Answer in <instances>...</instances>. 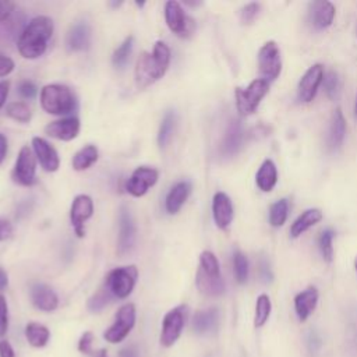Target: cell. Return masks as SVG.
<instances>
[{
  "mask_svg": "<svg viewBox=\"0 0 357 357\" xmlns=\"http://www.w3.org/2000/svg\"><path fill=\"white\" fill-rule=\"evenodd\" d=\"M54 24L52 18L46 15H38L32 18L18 38L17 49L20 54L29 60L40 57L47 49V42L52 38Z\"/></svg>",
  "mask_w": 357,
  "mask_h": 357,
  "instance_id": "obj_1",
  "label": "cell"
},
{
  "mask_svg": "<svg viewBox=\"0 0 357 357\" xmlns=\"http://www.w3.org/2000/svg\"><path fill=\"white\" fill-rule=\"evenodd\" d=\"M170 64V49L169 46L158 40L153 45L152 52H142L135 64V84L139 89H144L158 79H160Z\"/></svg>",
  "mask_w": 357,
  "mask_h": 357,
  "instance_id": "obj_2",
  "label": "cell"
},
{
  "mask_svg": "<svg viewBox=\"0 0 357 357\" xmlns=\"http://www.w3.org/2000/svg\"><path fill=\"white\" fill-rule=\"evenodd\" d=\"M42 109L49 114L67 116L77 109L74 92L61 84H49L40 89L39 95Z\"/></svg>",
  "mask_w": 357,
  "mask_h": 357,
  "instance_id": "obj_3",
  "label": "cell"
},
{
  "mask_svg": "<svg viewBox=\"0 0 357 357\" xmlns=\"http://www.w3.org/2000/svg\"><path fill=\"white\" fill-rule=\"evenodd\" d=\"M138 279V269L135 265L119 266L112 269L102 286L112 294L113 298L123 300L131 294Z\"/></svg>",
  "mask_w": 357,
  "mask_h": 357,
  "instance_id": "obj_4",
  "label": "cell"
},
{
  "mask_svg": "<svg viewBox=\"0 0 357 357\" xmlns=\"http://www.w3.org/2000/svg\"><path fill=\"white\" fill-rule=\"evenodd\" d=\"M269 92V82L264 78H255L245 88L237 86L234 91L236 107L241 116L252 114L265 95Z\"/></svg>",
  "mask_w": 357,
  "mask_h": 357,
  "instance_id": "obj_5",
  "label": "cell"
},
{
  "mask_svg": "<svg viewBox=\"0 0 357 357\" xmlns=\"http://www.w3.org/2000/svg\"><path fill=\"white\" fill-rule=\"evenodd\" d=\"M135 318H137L135 305L132 303L123 304L117 310L113 324L103 332V339L112 344H117L123 342L132 331L135 325Z\"/></svg>",
  "mask_w": 357,
  "mask_h": 357,
  "instance_id": "obj_6",
  "label": "cell"
},
{
  "mask_svg": "<svg viewBox=\"0 0 357 357\" xmlns=\"http://www.w3.org/2000/svg\"><path fill=\"white\" fill-rule=\"evenodd\" d=\"M187 314L188 308L185 304H180L165 314L159 336V342L163 347H172L178 340L187 321Z\"/></svg>",
  "mask_w": 357,
  "mask_h": 357,
  "instance_id": "obj_7",
  "label": "cell"
},
{
  "mask_svg": "<svg viewBox=\"0 0 357 357\" xmlns=\"http://www.w3.org/2000/svg\"><path fill=\"white\" fill-rule=\"evenodd\" d=\"M165 20L169 29L178 38L187 39L195 31V21L184 11L180 3L167 1L165 4Z\"/></svg>",
  "mask_w": 357,
  "mask_h": 357,
  "instance_id": "obj_8",
  "label": "cell"
},
{
  "mask_svg": "<svg viewBox=\"0 0 357 357\" xmlns=\"http://www.w3.org/2000/svg\"><path fill=\"white\" fill-rule=\"evenodd\" d=\"M258 67L264 79L275 81L282 71L280 49L275 40L265 42L258 50Z\"/></svg>",
  "mask_w": 357,
  "mask_h": 357,
  "instance_id": "obj_9",
  "label": "cell"
},
{
  "mask_svg": "<svg viewBox=\"0 0 357 357\" xmlns=\"http://www.w3.org/2000/svg\"><path fill=\"white\" fill-rule=\"evenodd\" d=\"M13 178L20 185L25 187H29L36 181V156L28 145H24L18 152Z\"/></svg>",
  "mask_w": 357,
  "mask_h": 357,
  "instance_id": "obj_10",
  "label": "cell"
},
{
  "mask_svg": "<svg viewBox=\"0 0 357 357\" xmlns=\"http://www.w3.org/2000/svg\"><path fill=\"white\" fill-rule=\"evenodd\" d=\"M137 238L135 220L126 205L120 206L119 213V237H117V254L126 255L131 251Z\"/></svg>",
  "mask_w": 357,
  "mask_h": 357,
  "instance_id": "obj_11",
  "label": "cell"
},
{
  "mask_svg": "<svg viewBox=\"0 0 357 357\" xmlns=\"http://www.w3.org/2000/svg\"><path fill=\"white\" fill-rule=\"evenodd\" d=\"M159 173L155 167L149 166H138L130 176L126 183V190L132 197H142L148 192L151 187H153L158 181Z\"/></svg>",
  "mask_w": 357,
  "mask_h": 357,
  "instance_id": "obj_12",
  "label": "cell"
},
{
  "mask_svg": "<svg viewBox=\"0 0 357 357\" xmlns=\"http://www.w3.org/2000/svg\"><path fill=\"white\" fill-rule=\"evenodd\" d=\"M324 75L325 73L322 64L317 63L308 67V70L303 74L297 85V96L301 102L310 103L315 98L318 88L324 81Z\"/></svg>",
  "mask_w": 357,
  "mask_h": 357,
  "instance_id": "obj_13",
  "label": "cell"
},
{
  "mask_svg": "<svg viewBox=\"0 0 357 357\" xmlns=\"http://www.w3.org/2000/svg\"><path fill=\"white\" fill-rule=\"evenodd\" d=\"M93 215V201L86 194H79L73 199L70 209L71 226L78 237L85 236V222Z\"/></svg>",
  "mask_w": 357,
  "mask_h": 357,
  "instance_id": "obj_14",
  "label": "cell"
},
{
  "mask_svg": "<svg viewBox=\"0 0 357 357\" xmlns=\"http://www.w3.org/2000/svg\"><path fill=\"white\" fill-rule=\"evenodd\" d=\"M244 139V131L241 121L237 119H231L226 127L225 135L222 138L219 152L223 158H233L238 153V151L243 146Z\"/></svg>",
  "mask_w": 357,
  "mask_h": 357,
  "instance_id": "obj_15",
  "label": "cell"
},
{
  "mask_svg": "<svg viewBox=\"0 0 357 357\" xmlns=\"http://www.w3.org/2000/svg\"><path fill=\"white\" fill-rule=\"evenodd\" d=\"M212 215H213V220H215L216 226L222 230H226L230 226V223L233 222L234 208H233L231 199L229 198V195L226 192L218 191L213 195Z\"/></svg>",
  "mask_w": 357,
  "mask_h": 357,
  "instance_id": "obj_16",
  "label": "cell"
},
{
  "mask_svg": "<svg viewBox=\"0 0 357 357\" xmlns=\"http://www.w3.org/2000/svg\"><path fill=\"white\" fill-rule=\"evenodd\" d=\"M32 151L39 160V165L46 172H56L60 166V158L57 151L43 138L33 137L32 138Z\"/></svg>",
  "mask_w": 357,
  "mask_h": 357,
  "instance_id": "obj_17",
  "label": "cell"
},
{
  "mask_svg": "<svg viewBox=\"0 0 357 357\" xmlns=\"http://www.w3.org/2000/svg\"><path fill=\"white\" fill-rule=\"evenodd\" d=\"M45 132L60 141H71L79 132V120L77 117H64L60 120L50 121L45 127Z\"/></svg>",
  "mask_w": 357,
  "mask_h": 357,
  "instance_id": "obj_18",
  "label": "cell"
},
{
  "mask_svg": "<svg viewBox=\"0 0 357 357\" xmlns=\"http://www.w3.org/2000/svg\"><path fill=\"white\" fill-rule=\"evenodd\" d=\"M335 6L328 0H318L310 3L308 17L310 22L317 29H325L332 25L335 18Z\"/></svg>",
  "mask_w": 357,
  "mask_h": 357,
  "instance_id": "obj_19",
  "label": "cell"
},
{
  "mask_svg": "<svg viewBox=\"0 0 357 357\" xmlns=\"http://www.w3.org/2000/svg\"><path fill=\"white\" fill-rule=\"evenodd\" d=\"M31 301L35 305V308L45 312H52L59 307V297L56 291L45 283L32 284Z\"/></svg>",
  "mask_w": 357,
  "mask_h": 357,
  "instance_id": "obj_20",
  "label": "cell"
},
{
  "mask_svg": "<svg viewBox=\"0 0 357 357\" xmlns=\"http://www.w3.org/2000/svg\"><path fill=\"white\" fill-rule=\"evenodd\" d=\"M66 45L70 52L86 50L91 46V26L88 25V22H75L67 33Z\"/></svg>",
  "mask_w": 357,
  "mask_h": 357,
  "instance_id": "obj_21",
  "label": "cell"
},
{
  "mask_svg": "<svg viewBox=\"0 0 357 357\" xmlns=\"http://www.w3.org/2000/svg\"><path fill=\"white\" fill-rule=\"evenodd\" d=\"M195 286L204 296L208 297H219L225 293V280L222 275H209L198 268L195 273Z\"/></svg>",
  "mask_w": 357,
  "mask_h": 357,
  "instance_id": "obj_22",
  "label": "cell"
},
{
  "mask_svg": "<svg viewBox=\"0 0 357 357\" xmlns=\"http://www.w3.org/2000/svg\"><path fill=\"white\" fill-rule=\"evenodd\" d=\"M318 297H319V293H318L317 287H314V286H308L307 289H304L296 294L294 311H296L297 318L301 322H304L314 312V310L318 304Z\"/></svg>",
  "mask_w": 357,
  "mask_h": 357,
  "instance_id": "obj_23",
  "label": "cell"
},
{
  "mask_svg": "<svg viewBox=\"0 0 357 357\" xmlns=\"http://www.w3.org/2000/svg\"><path fill=\"white\" fill-rule=\"evenodd\" d=\"M191 194V183L187 180L176 183L167 192L166 199H165V208L167 213L174 215L177 213L181 206L185 204L187 198Z\"/></svg>",
  "mask_w": 357,
  "mask_h": 357,
  "instance_id": "obj_24",
  "label": "cell"
},
{
  "mask_svg": "<svg viewBox=\"0 0 357 357\" xmlns=\"http://www.w3.org/2000/svg\"><path fill=\"white\" fill-rule=\"evenodd\" d=\"M218 324H219V310L215 307L197 311L191 321L194 332L199 335L215 331L218 328Z\"/></svg>",
  "mask_w": 357,
  "mask_h": 357,
  "instance_id": "obj_25",
  "label": "cell"
},
{
  "mask_svg": "<svg viewBox=\"0 0 357 357\" xmlns=\"http://www.w3.org/2000/svg\"><path fill=\"white\" fill-rule=\"evenodd\" d=\"M346 135V119L340 107H336L331 116L329 130H328V146L331 149H337Z\"/></svg>",
  "mask_w": 357,
  "mask_h": 357,
  "instance_id": "obj_26",
  "label": "cell"
},
{
  "mask_svg": "<svg viewBox=\"0 0 357 357\" xmlns=\"http://www.w3.org/2000/svg\"><path fill=\"white\" fill-rule=\"evenodd\" d=\"M324 218V213L319 208H310L305 209L304 212H301L297 219L291 223L290 226V236L293 238L300 237L304 231H307L310 227H312L314 225H317L318 222H321Z\"/></svg>",
  "mask_w": 357,
  "mask_h": 357,
  "instance_id": "obj_27",
  "label": "cell"
},
{
  "mask_svg": "<svg viewBox=\"0 0 357 357\" xmlns=\"http://www.w3.org/2000/svg\"><path fill=\"white\" fill-rule=\"evenodd\" d=\"M257 187L262 192H271L278 183V169L272 159H265L255 174Z\"/></svg>",
  "mask_w": 357,
  "mask_h": 357,
  "instance_id": "obj_28",
  "label": "cell"
},
{
  "mask_svg": "<svg viewBox=\"0 0 357 357\" xmlns=\"http://www.w3.org/2000/svg\"><path fill=\"white\" fill-rule=\"evenodd\" d=\"M25 339L32 347H45L50 340V331L39 322H28L25 326Z\"/></svg>",
  "mask_w": 357,
  "mask_h": 357,
  "instance_id": "obj_29",
  "label": "cell"
},
{
  "mask_svg": "<svg viewBox=\"0 0 357 357\" xmlns=\"http://www.w3.org/2000/svg\"><path fill=\"white\" fill-rule=\"evenodd\" d=\"M98 156H99L98 148L95 145H86L74 153L71 160L73 169L77 172L86 170L98 160Z\"/></svg>",
  "mask_w": 357,
  "mask_h": 357,
  "instance_id": "obj_30",
  "label": "cell"
},
{
  "mask_svg": "<svg viewBox=\"0 0 357 357\" xmlns=\"http://www.w3.org/2000/svg\"><path fill=\"white\" fill-rule=\"evenodd\" d=\"M176 121H177V117H176V113L174 112H166L162 121H160V126H159V131H158V145L163 149L169 145L170 139L173 138V134H174V128H176Z\"/></svg>",
  "mask_w": 357,
  "mask_h": 357,
  "instance_id": "obj_31",
  "label": "cell"
},
{
  "mask_svg": "<svg viewBox=\"0 0 357 357\" xmlns=\"http://www.w3.org/2000/svg\"><path fill=\"white\" fill-rule=\"evenodd\" d=\"M289 215V201L286 198H280L271 204L268 212V220L272 227H280L284 225Z\"/></svg>",
  "mask_w": 357,
  "mask_h": 357,
  "instance_id": "obj_32",
  "label": "cell"
},
{
  "mask_svg": "<svg viewBox=\"0 0 357 357\" xmlns=\"http://www.w3.org/2000/svg\"><path fill=\"white\" fill-rule=\"evenodd\" d=\"M272 311V303L268 294L262 293L258 296L257 303H255V312H254V326L255 328H262L271 315Z\"/></svg>",
  "mask_w": 357,
  "mask_h": 357,
  "instance_id": "obj_33",
  "label": "cell"
},
{
  "mask_svg": "<svg viewBox=\"0 0 357 357\" xmlns=\"http://www.w3.org/2000/svg\"><path fill=\"white\" fill-rule=\"evenodd\" d=\"M132 45H134V38L132 36H127L117 47L116 50L113 52V56H112V63L114 66V68L117 70H121L126 67L128 59H130V54L132 52Z\"/></svg>",
  "mask_w": 357,
  "mask_h": 357,
  "instance_id": "obj_34",
  "label": "cell"
},
{
  "mask_svg": "<svg viewBox=\"0 0 357 357\" xmlns=\"http://www.w3.org/2000/svg\"><path fill=\"white\" fill-rule=\"evenodd\" d=\"M248 259L245 257L244 252H241L240 250H236L233 252V273L234 278L237 280V283L244 284L248 279Z\"/></svg>",
  "mask_w": 357,
  "mask_h": 357,
  "instance_id": "obj_35",
  "label": "cell"
},
{
  "mask_svg": "<svg viewBox=\"0 0 357 357\" xmlns=\"http://www.w3.org/2000/svg\"><path fill=\"white\" fill-rule=\"evenodd\" d=\"M322 85H324V91L329 99L335 100L339 98L340 91H342V81H340L339 74L335 70H331L324 75Z\"/></svg>",
  "mask_w": 357,
  "mask_h": 357,
  "instance_id": "obj_36",
  "label": "cell"
},
{
  "mask_svg": "<svg viewBox=\"0 0 357 357\" xmlns=\"http://www.w3.org/2000/svg\"><path fill=\"white\" fill-rule=\"evenodd\" d=\"M6 114L18 123H29L31 116H32L28 105L24 102H20V100L10 102L6 107Z\"/></svg>",
  "mask_w": 357,
  "mask_h": 357,
  "instance_id": "obj_37",
  "label": "cell"
},
{
  "mask_svg": "<svg viewBox=\"0 0 357 357\" xmlns=\"http://www.w3.org/2000/svg\"><path fill=\"white\" fill-rule=\"evenodd\" d=\"M333 237H335V231L332 229H324L318 236V248L322 258L326 262H332L333 259V245H332Z\"/></svg>",
  "mask_w": 357,
  "mask_h": 357,
  "instance_id": "obj_38",
  "label": "cell"
},
{
  "mask_svg": "<svg viewBox=\"0 0 357 357\" xmlns=\"http://www.w3.org/2000/svg\"><path fill=\"white\" fill-rule=\"evenodd\" d=\"M112 300H114L112 294L105 289V286H102L88 298L86 307L91 312H100Z\"/></svg>",
  "mask_w": 357,
  "mask_h": 357,
  "instance_id": "obj_39",
  "label": "cell"
},
{
  "mask_svg": "<svg viewBox=\"0 0 357 357\" xmlns=\"http://www.w3.org/2000/svg\"><path fill=\"white\" fill-rule=\"evenodd\" d=\"M204 272L209 273V275H222L220 273V265H219V261L216 258V255L212 252V251H202L201 255H199V266Z\"/></svg>",
  "mask_w": 357,
  "mask_h": 357,
  "instance_id": "obj_40",
  "label": "cell"
},
{
  "mask_svg": "<svg viewBox=\"0 0 357 357\" xmlns=\"http://www.w3.org/2000/svg\"><path fill=\"white\" fill-rule=\"evenodd\" d=\"M259 10H261V4L259 3H257V1L247 3L240 10V21L243 24H251L257 18V15L259 14Z\"/></svg>",
  "mask_w": 357,
  "mask_h": 357,
  "instance_id": "obj_41",
  "label": "cell"
},
{
  "mask_svg": "<svg viewBox=\"0 0 357 357\" xmlns=\"http://www.w3.org/2000/svg\"><path fill=\"white\" fill-rule=\"evenodd\" d=\"M17 89H18V93L21 95V98H24V99H33L38 93V86L29 79L20 81Z\"/></svg>",
  "mask_w": 357,
  "mask_h": 357,
  "instance_id": "obj_42",
  "label": "cell"
},
{
  "mask_svg": "<svg viewBox=\"0 0 357 357\" xmlns=\"http://www.w3.org/2000/svg\"><path fill=\"white\" fill-rule=\"evenodd\" d=\"M8 331V305L3 294H0V337Z\"/></svg>",
  "mask_w": 357,
  "mask_h": 357,
  "instance_id": "obj_43",
  "label": "cell"
},
{
  "mask_svg": "<svg viewBox=\"0 0 357 357\" xmlns=\"http://www.w3.org/2000/svg\"><path fill=\"white\" fill-rule=\"evenodd\" d=\"M92 344H93V333L91 331H86L81 335L77 349L82 354H92Z\"/></svg>",
  "mask_w": 357,
  "mask_h": 357,
  "instance_id": "obj_44",
  "label": "cell"
},
{
  "mask_svg": "<svg viewBox=\"0 0 357 357\" xmlns=\"http://www.w3.org/2000/svg\"><path fill=\"white\" fill-rule=\"evenodd\" d=\"M258 271H259V276L262 279L264 283H271L272 279H273V273H272V269H271V265L268 262V259L265 257H262L258 262Z\"/></svg>",
  "mask_w": 357,
  "mask_h": 357,
  "instance_id": "obj_45",
  "label": "cell"
},
{
  "mask_svg": "<svg viewBox=\"0 0 357 357\" xmlns=\"http://www.w3.org/2000/svg\"><path fill=\"white\" fill-rule=\"evenodd\" d=\"M305 343H307V347H308V350H310L311 353H317V351L321 349V346H322V339H321V336L318 335V332L310 331V332L307 333Z\"/></svg>",
  "mask_w": 357,
  "mask_h": 357,
  "instance_id": "obj_46",
  "label": "cell"
},
{
  "mask_svg": "<svg viewBox=\"0 0 357 357\" xmlns=\"http://www.w3.org/2000/svg\"><path fill=\"white\" fill-rule=\"evenodd\" d=\"M15 64L13 61V59H10L8 56L0 54V77H7L10 73H13Z\"/></svg>",
  "mask_w": 357,
  "mask_h": 357,
  "instance_id": "obj_47",
  "label": "cell"
},
{
  "mask_svg": "<svg viewBox=\"0 0 357 357\" xmlns=\"http://www.w3.org/2000/svg\"><path fill=\"white\" fill-rule=\"evenodd\" d=\"M13 236V226L8 220L0 219V241H4Z\"/></svg>",
  "mask_w": 357,
  "mask_h": 357,
  "instance_id": "obj_48",
  "label": "cell"
},
{
  "mask_svg": "<svg viewBox=\"0 0 357 357\" xmlns=\"http://www.w3.org/2000/svg\"><path fill=\"white\" fill-rule=\"evenodd\" d=\"M0 357H15V351L11 343L6 339L0 340Z\"/></svg>",
  "mask_w": 357,
  "mask_h": 357,
  "instance_id": "obj_49",
  "label": "cell"
},
{
  "mask_svg": "<svg viewBox=\"0 0 357 357\" xmlns=\"http://www.w3.org/2000/svg\"><path fill=\"white\" fill-rule=\"evenodd\" d=\"M13 8H14V4H13V3L0 0V22L8 18V15H10L11 11H13Z\"/></svg>",
  "mask_w": 357,
  "mask_h": 357,
  "instance_id": "obj_50",
  "label": "cell"
},
{
  "mask_svg": "<svg viewBox=\"0 0 357 357\" xmlns=\"http://www.w3.org/2000/svg\"><path fill=\"white\" fill-rule=\"evenodd\" d=\"M119 357H139L138 354V349L134 344L126 346L119 351Z\"/></svg>",
  "mask_w": 357,
  "mask_h": 357,
  "instance_id": "obj_51",
  "label": "cell"
},
{
  "mask_svg": "<svg viewBox=\"0 0 357 357\" xmlns=\"http://www.w3.org/2000/svg\"><path fill=\"white\" fill-rule=\"evenodd\" d=\"M8 89H10L8 81H0V109L6 103V99H7V95H8Z\"/></svg>",
  "mask_w": 357,
  "mask_h": 357,
  "instance_id": "obj_52",
  "label": "cell"
},
{
  "mask_svg": "<svg viewBox=\"0 0 357 357\" xmlns=\"http://www.w3.org/2000/svg\"><path fill=\"white\" fill-rule=\"evenodd\" d=\"M7 148H8V144H7V138L0 134V165L3 163V160L6 159V155H7Z\"/></svg>",
  "mask_w": 357,
  "mask_h": 357,
  "instance_id": "obj_53",
  "label": "cell"
},
{
  "mask_svg": "<svg viewBox=\"0 0 357 357\" xmlns=\"http://www.w3.org/2000/svg\"><path fill=\"white\" fill-rule=\"evenodd\" d=\"M28 202H29V199H25V201H22V202L18 205V208H17V218H18V219H20V218H22L24 215L29 213L31 206H29V205H26Z\"/></svg>",
  "mask_w": 357,
  "mask_h": 357,
  "instance_id": "obj_54",
  "label": "cell"
},
{
  "mask_svg": "<svg viewBox=\"0 0 357 357\" xmlns=\"http://www.w3.org/2000/svg\"><path fill=\"white\" fill-rule=\"evenodd\" d=\"M7 284H8V276H7V272H6L3 268H0V291H1V290H4V289L7 287Z\"/></svg>",
  "mask_w": 357,
  "mask_h": 357,
  "instance_id": "obj_55",
  "label": "cell"
},
{
  "mask_svg": "<svg viewBox=\"0 0 357 357\" xmlns=\"http://www.w3.org/2000/svg\"><path fill=\"white\" fill-rule=\"evenodd\" d=\"M92 357H109V354H107V350H106V349H100V350L95 351Z\"/></svg>",
  "mask_w": 357,
  "mask_h": 357,
  "instance_id": "obj_56",
  "label": "cell"
},
{
  "mask_svg": "<svg viewBox=\"0 0 357 357\" xmlns=\"http://www.w3.org/2000/svg\"><path fill=\"white\" fill-rule=\"evenodd\" d=\"M354 113L357 114V95H356V102H354Z\"/></svg>",
  "mask_w": 357,
  "mask_h": 357,
  "instance_id": "obj_57",
  "label": "cell"
},
{
  "mask_svg": "<svg viewBox=\"0 0 357 357\" xmlns=\"http://www.w3.org/2000/svg\"><path fill=\"white\" fill-rule=\"evenodd\" d=\"M354 269H356V272H357V257L354 258Z\"/></svg>",
  "mask_w": 357,
  "mask_h": 357,
  "instance_id": "obj_58",
  "label": "cell"
}]
</instances>
